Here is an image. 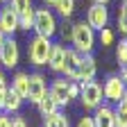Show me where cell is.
<instances>
[{"instance_id":"1","label":"cell","mask_w":127,"mask_h":127,"mask_svg":"<svg viewBox=\"0 0 127 127\" xmlns=\"http://www.w3.org/2000/svg\"><path fill=\"white\" fill-rule=\"evenodd\" d=\"M70 43L75 45V50H77L79 55H93V48H95V30H93L86 21L73 23Z\"/></svg>"},{"instance_id":"2","label":"cell","mask_w":127,"mask_h":127,"mask_svg":"<svg viewBox=\"0 0 127 127\" xmlns=\"http://www.w3.org/2000/svg\"><path fill=\"white\" fill-rule=\"evenodd\" d=\"M50 50H52V39L48 36H41V34H34L30 39V45H27V59L32 66H48V57H50Z\"/></svg>"},{"instance_id":"3","label":"cell","mask_w":127,"mask_h":127,"mask_svg":"<svg viewBox=\"0 0 127 127\" xmlns=\"http://www.w3.org/2000/svg\"><path fill=\"white\" fill-rule=\"evenodd\" d=\"M79 102H82L84 109H98L104 100L102 95V84L98 82V79H91V82H79Z\"/></svg>"},{"instance_id":"4","label":"cell","mask_w":127,"mask_h":127,"mask_svg":"<svg viewBox=\"0 0 127 127\" xmlns=\"http://www.w3.org/2000/svg\"><path fill=\"white\" fill-rule=\"evenodd\" d=\"M32 30L41 36H48L52 39L57 32H59V25H57V16L48 9V7H41V9H34V25Z\"/></svg>"},{"instance_id":"5","label":"cell","mask_w":127,"mask_h":127,"mask_svg":"<svg viewBox=\"0 0 127 127\" xmlns=\"http://www.w3.org/2000/svg\"><path fill=\"white\" fill-rule=\"evenodd\" d=\"M21 61V48H18V41L14 36H7L5 43L0 45V66L5 68H16Z\"/></svg>"},{"instance_id":"6","label":"cell","mask_w":127,"mask_h":127,"mask_svg":"<svg viewBox=\"0 0 127 127\" xmlns=\"http://www.w3.org/2000/svg\"><path fill=\"white\" fill-rule=\"evenodd\" d=\"M125 91H127V86H125V82L120 79V75H109L104 79V84H102V95H104L107 102H116L118 104V100L123 98Z\"/></svg>"},{"instance_id":"7","label":"cell","mask_w":127,"mask_h":127,"mask_svg":"<svg viewBox=\"0 0 127 127\" xmlns=\"http://www.w3.org/2000/svg\"><path fill=\"white\" fill-rule=\"evenodd\" d=\"M48 93V84H45V77L41 73H32L27 75V100L32 104H39V100Z\"/></svg>"},{"instance_id":"8","label":"cell","mask_w":127,"mask_h":127,"mask_svg":"<svg viewBox=\"0 0 127 127\" xmlns=\"http://www.w3.org/2000/svg\"><path fill=\"white\" fill-rule=\"evenodd\" d=\"M68 84H70V79H66V77H57V79H52L50 89H48V95H50V98L57 102L59 109L66 107V104L70 102V98H68Z\"/></svg>"},{"instance_id":"9","label":"cell","mask_w":127,"mask_h":127,"mask_svg":"<svg viewBox=\"0 0 127 127\" xmlns=\"http://www.w3.org/2000/svg\"><path fill=\"white\" fill-rule=\"evenodd\" d=\"M86 23L93 27V30H104L107 25H109V9L104 7V5H91L89 9H86Z\"/></svg>"},{"instance_id":"10","label":"cell","mask_w":127,"mask_h":127,"mask_svg":"<svg viewBox=\"0 0 127 127\" xmlns=\"http://www.w3.org/2000/svg\"><path fill=\"white\" fill-rule=\"evenodd\" d=\"M98 75V61L93 55H82L79 59V68H77V82H91Z\"/></svg>"},{"instance_id":"11","label":"cell","mask_w":127,"mask_h":127,"mask_svg":"<svg viewBox=\"0 0 127 127\" xmlns=\"http://www.w3.org/2000/svg\"><path fill=\"white\" fill-rule=\"evenodd\" d=\"M0 27H2V32L7 36H11L14 32L18 30V14L11 9L9 2H5L2 7H0Z\"/></svg>"},{"instance_id":"12","label":"cell","mask_w":127,"mask_h":127,"mask_svg":"<svg viewBox=\"0 0 127 127\" xmlns=\"http://www.w3.org/2000/svg\"><path fill=\"white\" fill-rule=\"evenodd\" d=\"M79 59H82V55H79L75 48H66V59H64V77L70 79V82H77V68H79Z\"/></svg>"},{"instance_id":"13","label":"cell","mask_w":127,"mask_h":127,"mask_svg":"<svg viewBox=\"0 0 127 127\" xmlns=\"http://www.w3.org/2000/svg\"><path fill=\"white\" fill-rule=\"evenodd\" d=\"M114 114L116 109H111L109 104H100L98 109H93V123L95 127H114Z\"/></svg>"},{"instance_id":"14","label":"cell","mask_w":127,"mask_h":127,"mask_svg":"<svg viewBox=\"0 0 127 127\" xmlns=\"http://www.w3.org/2000/svg\"><path fill=\"white\" fill-rule=\"evenodd\" d=\"M64 59H66V45H64V43H52L50 57H48V66H50V70L61 73V68H64Z\"/></svg>"},{"instance_id":"15","label":"cell","mask_w":127,"mask_h":127,"mask_svg":"<svg viewBox=\"0 0 127 127\" xmlns=\"http://www.w3.org/2000/svg\"><path fill=\"white\" fill-rule=\"evenodd\" d=\"M9 89H11L14 93H18L23 100H27V73H21V70H18V73L11 77Z\"/></svg>"},{"instance_id":"16","label":"cell","mask_w":127,"mask_h":127,"mask_svg":"<svg viewBox=\"0 0 127 127\" xmlns=\"http://www.w3.org/2000/svg\"><path fill=\"white\" fill-rule=\"evenodd\" d=\"M21 104H23V98H21L18 93H14L11 89H7V100H5L2 111H5V114H18Z\"/></svg>"},{"instance_id":"17","label":"cell","mask_w":127,"mask_h":127,"mask_svg":"<svg viewBox=\"0 0 127 127\" xmlns=\"http://www.w3.org/2000/svg\"><path fill=\"white\" fill-rule=\"evenodd\" d=\"M43 127H70V123H68L66 114H61V111L57 109L55 114H50V116L43 118Z\"/></svg>"},{"instance_id":"18","label":"cell","mask_w":127,"mask_h":127,"mask_svg":"<svg viewBox=\"0 0 127 127\" xmlns=\"http://www.w3.org/2000/svg\"><path fill=\"white\" fill-rule=\"evenodd\" d=\"M52 7L57 9V14L61 16L64 21H68L70 16H73V11H75V0H57Z\"/></svg>"},{"instance_id":"19","label":"cell","mask_w":127,"mask_h":127,"mask_svg":"<svg viewBox=\"0 0 127 127\" xmlns=\"http://www.w3.org/2000/svg\"><path fill=\"white\" fill-rule=\"evenodd\" d=\"M36 109H39V114H41V116L45 118V116H50V114H55V111H57L59 107H57V102H55V100L50 98V95H48V93H45V95H43V98L39 100V104H36Z\"/></svg>"},{"instance_id":"20","label":"cell","mask_w":127,"mask_h":127,"mask_svg":"<svg viewBox=\"0 0 127 127\" xmlns=\"http://www.w3.org/2000/svg\"><path fill=\"white\" fill-rule=\"evenodd\" d=\"M11 9L18 14V16H25V14H34V5L32 0H9Z\"/></svg>"},{"instance_id":"21","label":"cell","mask_w":127,"mask_h":127,"mask_svg":"<svg viewBox=\"0 0 127 127\" xmlns=\"http://www.w3.org/2000/svg\"><path fill=\"white\" fill-rule=\"evenodd\" d=\"M116 59H118L120 66H125V64H127V36L120 39V43L116 45Z\"/></svg>"},{"instance_id":"22","label":"cell","mask_w":127,"mask_h":127,"mask_svg":"<svg viewBox=\"0 0 127 127\" xmlns=\"http://www.w3.org/2000/svg\"><path fill=\"white\" fill-rule=\"evenodd\" d=\"M114 127H127V114L125 111H118L114 114Z\"/></svg>"},{"instance_id":"23","label":"cell","mask_w":127,"mask_h":127,"mask_svg":"<svg viewBox=\"0 0 127 127\" xmlns=\"http://www.w3.org/2000/svg\"><path fill=\"white\" fill-rule=\"evenodd\" d=\"M100 41H102V45H111L114 43V32H111L109 27L100 30Z\"/></svg>"},{"instance_id":"24","label":"cell","mask_w":127,"mask_h":127,"mask_svg":"<svg viewBox=\"0 0 127 127\" xmlns=\"http://www.w3.org/2000/svg\"><path fill=\"white\" fill-rule=\"evenodd\" d=\"M118 30L123 36H127V14H118Z\"/></svg>"},{"instance_id":"25","label":"cell","mask_w":127,"mask_h":127,"mask_svg":"<svg viewBox=\"0 0 127 127\" xmlns=\"http://www.w3.org/2000/svg\"><path fill=\"white\" fill-rule=\"evenodd\" d=\"M77 95H79V82H70L68 84V98L77 100Z\"/></svg>"},{"instance_id":"26","label":"cell","mask_w":127,"mask_h":127,"mask_svg":"<svg viewBox=\"0 0 127 127\" xmlns=\"http://www.w3.org/2000/svg\"><path fill=\"white\" fill-rule=\"evenodd\" d=\"M75 127H95V123H93V118H91V116H82V118L77 120V125H75Z\"/></svg>"},{"instance_id":"27","label":"cell","mask_w":127,"mask_h":127,"mask_svg":"<svg viewBox=\"0 0 127 127\" xmlns=\"http://www.w3.org/2000/svg\"><path fill=\"white\" fill-rule=\"evenodd\" d=\"M61 36H64V41H70V36H73V25L70 23H66L61 27Z\"/></svg>"},{"instance_id":"28","label":"cell","mask_w":127,"mask_h":127,"mask_svg":"<svg viewBox=\"0 0 127 127\" xmlns=\"http://www.w3.org/2000/svg\"><path fill=\"white\" fill-rule=\"evenodd\" d=\"M11 127H27V120L23 116H14L11 118Z\"/></svg>"},{"instance_id":"29","label":"cell","mask_w":127,"mask_h":127,"mask_svg":"<svg viewBox=\"0 0 127 127\" xmlns=\"http://www.w3.org/2000/svg\"><path fill=\"white\" fill-rule=\"evenodd\" d=\"M0 127H11V118H9V114H0Z\"/></svg>"},{"instance_id":"30","label":"cell","mask_w":127,"mask_h":127,"mask_svg":"<svg viewBox=\"0 0 127 127\" xmlns=\"http://www.w3.org/2000/svg\"><path fill=\"white\" fill-rule=\"evenodd\" d=\"M118 111H125V114H127V91L123 93V98L118 100Z\"/></svg>"},{"instance_id":"31","label":"cell","mask_w":127,"mask_h":127,"mask_svg":"<svg viewBox=\"0 0 127 127\" xmlns=\"http://www.w3.org/2000/svg\"><path fill=\"white\" fill-rule=\"evenodd\" d=\"M5 89H9V82H7V77H5V73H2V68H0V91H5Z\"/></svg>"},{"instance_id":"32","label":"cell","mask_w":127,"mask_h":127,"mask_svg":"<svg viewBox=\"0 0 127 127\" xmlns=\"http://www.w3.org/2000/svg\"><path fill=\"white\" fill-rule=\"evenodd\" d=\"M120 79H123L125 86H127V64H125V66H120Z\"/></svg>"},{"instance_id":"33","label":"cell","mask_w":127,"mask_h":127,"mask_svg":"<svg viewBox=\"0 0 127 127\" xmlns=\"http://www.w3.org/2000/svg\"><path fill=\"white\" fill-rule=\"evenodd\" d=\"M5 100H7V89L0 91V111H2V107H5Z\"/></svg>"},{"instance_id":"34","label":"cell","mask_w":127,"mask_h":127,"mask_svg":"<svg viewBox=\"0 0 127 127\" xmlns=\"http://www.w3.org/2000/svg\"><path fill=\"white\" fill-rule=\"evenodd\" d=\"M120 14H127V0H120Z\"/></svg>"},{"instance_id":"35","label":"cell","mask_w":127,"mask_h":127,"mask_svg":"<svg viewBox=\"0 0 127 127\" xmlns=\"http://www.w3.org/2000/svg\"><path fill=\"white\" fill-rule=\"evenodd\" d=\"M5 39H7V34H5V32H2V27H0V45H2V43H5Z\"/></svg>"},{"instance_id":"36","label":"cell","mask_w":127,"mask_h":127,"mask_svg":"<svg viewBox=\"0 0 127 127\" xmlns=\"http://www.w3.org/2000/svg\"><path fill=\"white\" fill-rule=\"evenodd\" d=\"M93 2H95V5H104V7H107V5L111 2V0H93Z\"/></svg>"},{"instance_id":"37","label":"cell","mask_w":127,"mask_h":127,"mask_svg":"<svg viewBox=\"0 0 127 127\" xmlns=\"http://www.w3.org/2000/svg\"><path fill=\"white\" fill-rule=\"evenodd\" d=\"M43 2H45V5H48V7H52V5H55V2H57V0H43Z\"/></svg>"},{"instance_id":"38","label":"cell","mask_w":127,"mask_h":127,"mask_svg":"<svg viewBox=\"0 0 127 127\" xmlns=\"http://www.w3.org/2000/svg\"><path fill=\"white\" fill-rule=\"evenodd\" d=\"M0 2H2V5H5V2H9V0H0Z\"/></svg>"},{"instance_id":"39","label":"cell","mask_w":127,"mask_h":127,"mask_svg":"<svg viewBox=\"0 0 127 127\" xmlns=\"http://www.w3.org/2000/svg\"><path fill=\"white\" fill-rule=\"evenodd\" d=\"M0 114H2V111H0Z\"/></svg>"}]
</instances>
